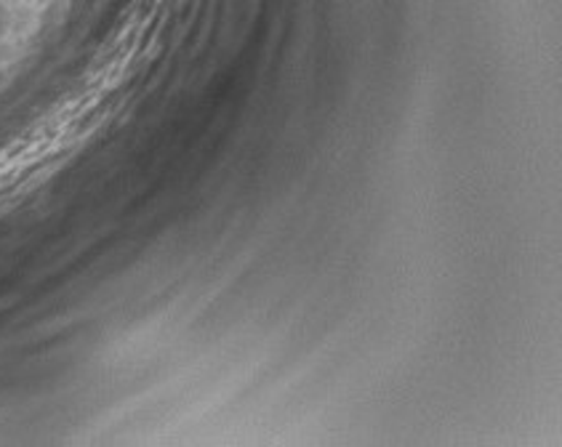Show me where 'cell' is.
<instances>
[{
  "label": "cell",
  "mask_w": 562,
  "mask_h": 447,
  "mask_svg": "<svg viewBox=\"0 0 562 447\" xmlns=\"http://www.w3.org/2000/svg\"><path fill=\"white\" fill-rule=\"evenodd\" d=\"M115 85L91 83L35 117L27 128L0 147V200L19 195L37 179L48 176L91 139L108 117V96Z\"/></svg>",
  "instance_id": "6da1fadb"
}]
</instances>
